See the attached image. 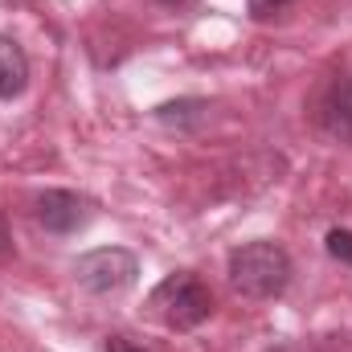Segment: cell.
<instances>
[{
    "instance_id": "6da1fadb",
    "label": "cell",
    "mask_w": 352,
    "mask_h": 352,
    "mask_svg": "<svg viewBox=\"0 0 352 352\" xmlns=\"http://www.w3.org/2000/svg\"><path fill=\"white\" fill-rule=\"evenodd\" d=\"M230 283L246 299H274L291 283V258L274 242H246L230 254Z\"/></svg>"
},
{
    "instance_id": "7a4b0ae2",
    "label": "cell",
    "mask_w": 352,
    "mask_h": 352,
    "mask_svg": "<svg viewBox=\"0 0 352 352\" xmlns=\"http://www.w3.org/2000/svg\"><path fill=\"white\" fill-rule=\"evenodd\" d=\"M152 311L176 328V332H192V328H201L209 316H213V291L197 278V274H188V270H176L168 274L156 291H152Z\"/></svg>"
},
{
    "instance_id": "3957f363",
    "label": "cell",
    "mask_w": 352,
    "mask_h": 352,
    "mask_svg": "<svg viewBox=\"0 0 352 352\" xmlns=\"http://www.w3.org/2000/svg\"><path fill=\"white\" fill-rule=\"evenodd\" d=\"M140 274V263L131 250L123 246H102V250H90L74 263V278L87 287L90 295H123Z\"/></svg>"
},
{
    "instance_id": "277c9868",
    "label": "cell",
    "mask_w": 352,
    "mask_h": 352,
    "mask_svg": "<svg viewBox=\"0 0 352 352\" xmlns=\"http://www.w3.org/2000/svg\"><path fill=\"white\" fill-rule=\"evenodd\" d=\"M37 221L50 234H74L90 221V201L70 188H45L37 197Z\"/></svg>"
},
{
    "instance_id": "5b68a950",
    "label": "cell",
    "mask_w": 352,
    "mask_h": 352,
    "mask_svg": "<svg viewBox=\"0 0 352 352\" xmlns=\"http://www.w3.org/2000/svg\"><path fill=\"white\" fill-rule=\"evenodd\" d=\"M320 127L332 140L352 144V74H336L332 87L324 90V98H320Z\"/></svg>"
},
{
    "instance_id": "8992f818",
    "label": "cell",
    "mask_w": 352,
    "mask_h": 352,
    "mask_svg": "<svg viewBox=\"0 0 352 352\" xmlns=\"http://www.w3.org/2000/svg\"><path fill=\"white\" fill-rule=\"evenodd\" d=\"M29 87V58L12 37H0V98H16Z\"/></svg>"
},
{
    "instance_id": "52a82bcc",
    "label": "cell",
    "mask_w": 352,
    "mask_h": 352,
    "mask_svg": "<svg viewBox=\"0 0 352 352\" xmlns=\"http://www.w3.org/2000/svg\"><path fill=\"white\" fill-rule=\"evenodd\" d=\"M205 102L201 98H180V102H164V107H156V119L160 123H173V127H184V123H197V119H205Z\"/></svg>"
},
{
    "instance_id": "ba28073f",
    "label": "cell",
    "mask_w": 352,
    "mask_h": 352,
    "mask_svg": "<svg viewBox=\"0 0 352 352\" xmlns=\"http://www.w3.org/2000/svg\"><path fill=\"white\" fill-rule=\"evenodd\" d=\"M328 254L336 263L352 266V230H328Z\"/></svg>"
},
{
    "instance_id": "9c48e42d",
    "label": "cell",
    "mask_w": 352,
    "mask_h": 352,
    "mask_svg": "<svg viewBox=\"0 0 352 352\" xmlns=\"http://www.w3.org/2000/svg\"><path fill=\"white\" fill-rule=\"evenodd\" d=\"M287 4H291V0H246L250 16H258V21H263V16H274V12H283Z\"/></svg>"
},
{
    "instance_id": "30bf717a",
    "label": "cell",
    "mask_w": 352,
    "mask_h": 352,
    "mask_svg": "<svg viewBox=\"0 0 352 352\" xmlns=\"http://www.w3.org/2000/svg\"><path fill=\"white\" fill-rule=\"evenodd\" d=\"M8 250V226H4V217H0V254Z\"/></svg>"
},
{
    "instance_id": "8fae6325",
    "label": "cell",
    "mask_w": 352,
    "mask_h": 352,
    "mask_svg": "<svg viewBox=\"0 0 352 352\" xmlns=\"http://www.w3.org/2000/svg\"><path fill=\"white\" fill-rule=\"evenodd\" d=\"M115 352H140V349H123V344H115Z\"/></svg>"
},
{
    "instance_id": "7c38bea8",
    "label": "cell",
    "mask_w": 352,
    "mask_h": 352,
    "mask_svg": "<svg viewBox=\"0 0 352 352\" xmlns=\"http://www.w3.org/2000/svg\"><path fill=\"white\" fill-rule=\"evenodd\" d=\"M160 4H180V0H160Z\"/></svg>"
}]
</instances>
